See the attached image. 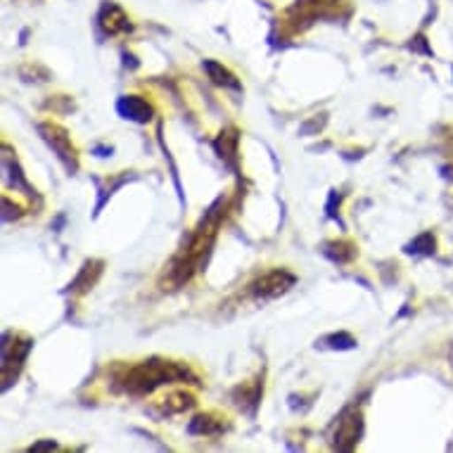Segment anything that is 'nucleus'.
Segmentation results:
<instances>
[{
    "label": "nucleus",
    "mask_w": 453,
    "mask_h": 453,
    "mask_svg": "<svg viewBox=\"0 0 453 453\" xmlns=\"http://www.w3.org/2000/svg\"><path fill=\"white\" fill-rule=\"evenodd\" d=\"M190 432H195V434H216V432H221V423L211 425V418L200 416L193 420V425H190Z\"/></svg>",
    "instance_id": "nucleus-6"
},
{
    "label": "nucleus",
    "mask_w": 453,
    "mask_h": 453,
    "mask_svg": "<svg viewBox=\"0 0 453 453\" xmlns=\"http://www.w3.org/2000/svg\"><path fill=\"white\" fill-rule=\"evenodd\" d=\"M292 282H295L292 275L282 273V271H275V273L261 278V280L254 285V295H257V297H278L280 292H285L290 288Z\"/></svg>",
    "instance_id": "nucleus-2"
},
{
    "label": "nucleus",
    "mask_w": 453,
    "mask_h": 453,
    "mask_svg": "<svg viewBox=\"0 0 453 453\" xmlns=\"http://www.w3.org/2000/svg\"><path fill=\"white\" fill-rule=\"evenodd\" d=\"M204 69H207L209 76H211V79H214L219 86H226V88L240 90V83L235 81V76H233L228 69H223L221 65H216V62H204Z\"/></svg>",
    "instance_id": "nucleus-4"
},
{
    "label": "nucleus",
    "mask_w": 453,
    "mask_h": 453,
    "mask_svg": "<svg viewBox=\"0 0 453 453\" xmlns=\"http://www.w3.org/2000/svg\"><path fill=\"white\" fill-rule=\"evenodd\" d=\"M358 434H361V420L357 418H349V420H342V430L337 432V446L342 449V441H358Z\"/></svg>",
    "instance_id": "nucleus-5"
},
{
    "label": "nucleus",
    "mask_w": 453,
    "mask_h": 453,
    "mask_svg": "<svg viewBox=\"0 0 453 453\" xmlns=\"http://www.w3.org/2000/svg\"><path fill=\"white\" fill-rule=\"evenodd\" d=\"M117 110H119V114L124 119L138 121V124H145V121H150V117H152V107H150L145 100H141V97L135 96L121 97L119 104H117Z\"/></svg>",
    "instance_id": "nucleus-3"
},
{
    "label": "nucleus",
    "mask_w": 453,
    "mask_h": 453,
    "mask_svg": "<svg viewBox=\"0 0 453 453\" xmlns=\"http://www.w3.org/2000/svg\"><path fill=\"white\" fill-rule=\"evenodd\" d=\"M323 342H326L327 347H333V349H351V347L357 344L349 334H333V337H326Z\"/></svg>",
    "instance_id": "nucleus-7"
},
{
    "label": "nucleus",
    "mask_w": 453,
    "mask_h": 453,
    "mask_svg": "<svg viewBox=\"0 0 453 453\" xmlns=\"http://www.w3.org/2000/svg\"><path fill=\"white\" fill-rule=\"evenodd\" d=\"M188 378L186 368H180L176 364H157V361H150V364H142L138 368L128 372L127 378V389L135 394L152 392L155 387L164 385V382H176V380Z\"/></svg>",
    "instance_id": "nucleus-1"
}]
</instances>
